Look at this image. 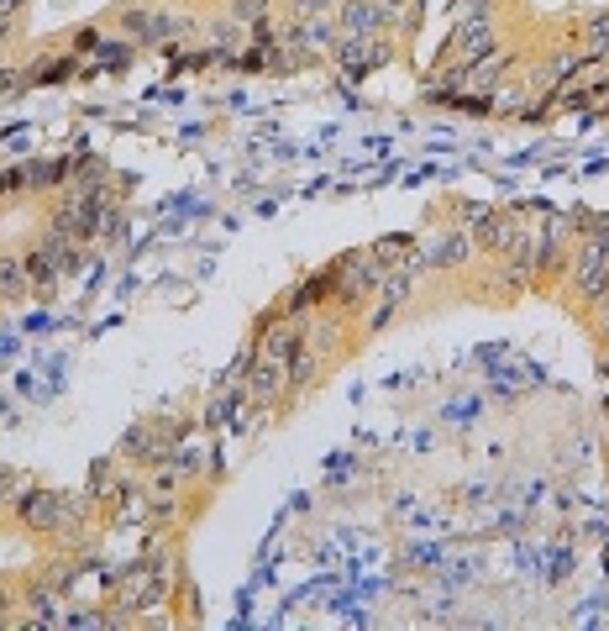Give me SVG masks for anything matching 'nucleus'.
<instances>
[{"mask_svg": "<svg viewBox=\"0 0 609 631\" xmlns=\"http://www.w3.org/2000/svg\"><path fill=\"white\" fill-rule=\"evenodd\" d=\"M573 285L584 295H599L609 285V243H584L578 264H573Z\"/></svg>", "mask_w": 609, "mask_h": 631, "instance_id": "f257e3e1", "label": "nucleus"}]
</instances>
